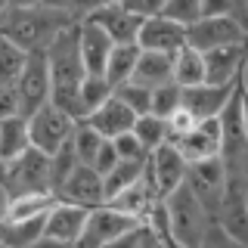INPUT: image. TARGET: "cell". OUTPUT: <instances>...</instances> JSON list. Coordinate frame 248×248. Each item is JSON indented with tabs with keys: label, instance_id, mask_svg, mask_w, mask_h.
Instances as JSON below:
<instances>
[{
	"label": "cell",
	"instance_id": "cell-38",
	"mask_svg": "<svg viewBox=\"0 0 248 248\" xmlns=\"http://www.w3.org/2000/svg\"><path fill=\"white\" fill-rule=\"evenodd\" d=\"M199 248H248V242H242V239H236V236H230V232L223 230L220 223L211 220V227H208V232H205V239H202Z\"/></svg>",
	"mask_w": 248,
	"mask_h": 248
},
{
	"label": "cell",
	"instance_id": "cell-33",
	"mask_svg": "<svg viewBox=\"0 0 248 248\" xmlns=\"http://www.w3.org/2000/svg\"><path fill=\"white\" fill-rule=\"evenodd\" d=\"M115 96H118L121 103L137 115V118H140V115H146V112H149V106H152V87H146V84H140V81L118 84V87H115Z\"/></svg>",
	"mask_w": 248,
	"mask_h": 248
},
{
	"label": "cell",
	"instance_id": "cell-35",
	"mask_svg": "<svg viewBox=\"0 0 248 248\" xmlns=\"http://www.w3.org/2000/svg\"><path fill=\"white\" fill-rule=\"evenodd\" d=\"M202 16H227L248 28V3L245 0H202Z\"/></svg>",
	"mask_w": 248,
	"mask_h": 248
},
{
	"label": "cell",
	"instance_id": "cell-12",
	"mask_svg": "<svg viewBox=\"0 0 248 248\" xmlns=\"http://www.w3.org/2000/svg\"><path fill=\"white\" fill-rule=\"evenodd\" d=\"M220 140H223L220 118H205V121H199L192 130L168 140V143H174L177 152H180L186 158V165H189V161H205V158L220 155Z\"/></svg>",
	"mask_w": 248,
	"mask_h": 248
},
{
	"label": "cell",
	"instance_id": "cell-50",
	"mask_svg": "<svg viewBox=\"0 0 248 248\" xmlns=\"http://www.w3.org/2000/svg\"><path fill=\"white\" fill-rule=\"evenodd\" d=\"M245 205H248V192H245Z\"/></svg>",
	"mask_w": 248,
	"mask_h": 248
},
{
	"label": "cell",
	"instance_id": "cell-24",
	"mask_svg": "<svg viewBox=\"0 0 248 248\" xmlns=\"http://www.w3.org/2000/svg\"><path fill=\"white\" fill-rule=\"evenodd\" d=\"M41 236H44V217H34V220H10V217H0V245L28 248Z\"/></svg>",
	"mask_w": 248,
	"mask_h": 248
},
{
	"label": "cell",
	"instance_id": "cell-5",
	"mask_svg": "<svg viewBox=\"0 0 248 248\" xmlns=\"http://www.w3.org/2000/svg\"><path fill=\"white\" fill-rule=\"evenodd\" d=\"M75 118L72 115H65L59 106L53 103H44L37 112L28 115V134H31V146L34 149H41L46 155H53L56 149L72 140V130H75Z\"/></svg>",
	"mask_w": 248,
	"mask_h": 248
},
{
	"label": "cell",
	"instance_id": "cell-53",
	"mask_svg": "<svg viewBox=\"0 0 248 248\" xmlns=\"http://www.w3.org/2000/svg\"><path fill=\"white\" fill-rule=\"evenodd\" d=\"M72 248H78V245H72Z\"/></svg>",
	"mask_w": 248,
	"mask_h": 248
},
{
	"label": "cell",
	"instance_id": "cell-51",
	"mask_svg": "<svg viewBox=\"0 0 248 248\" xmlns=\"http://www.w3.org/2000/svg\"><path fill=\"white\" fill-rule=\"evenodd\" d=\"M0 248H10V245H0Z\"/></svg>",
	"mask_w": 248,
	"mask_h": 248
},
{
	"label": "cell",
	"instance_id": "cell-28",
	"mask_svg": "<svg viewBox=\"0 0 248 248\" xmlns=\"http://www.w3.org/2000/svg\"><path fill=\"white\" fill-rule=\"evenodd\" d=\"M134 134H137V140H140V143H143L149 152H155L158 146H165L168 140H170L168 121L158 118V115H152V112H146V115H140V118H137Z\"/></svg>",
	"mask_w": 248,
	"mask_h": 248
},
{
	"label": "cell",
	"instance_id": "cell-22",
	"mask_svg": "<svg viewBox=\"0 0 248 248\" xmlns=\"http://www.w3.org/2000/svg\"><path fill=\"white\" fill-rule=\"evenodd\" d=\"M56 205L53 192H22V196H10L0 208V217L10 220H34V217H46V211Z\"/></svg>",
	"mask_w": 248,
	"mask_h": 248
},
{
	"label": "cell",
	"instance_id": "cell-36",
	"mask_svg": "<svg viewBox=\"0 0 248 248\" xmlns=\"http://www.w3.org/2000/svg\"><path fill=\"white\" fill-rule=\"evenodd\" d=\"M103 3H108V0H46L44 6H50V10H56L62 16H68V19H75V22H84L90 13H96Z\"/></svg>",
	"mask_w": 248,
	"mask_h": 248
},
{
	"label": "cell",
	"instance_id": "cell-14",
	"mask_svg": "<svg viewBox=\"0 0 248 248\" xmlns=\"http://www.w3.org/2000/svg\"><path fill=\"white\" fill-rule=\"evenodd\" d=\"M84 22H93V25H99L115 44H137L140 25H143V19H140L137 13H130L124 3H115V0L103 3L96 13H90Z\"/></svg>",
	"mask_w": 248,
	"mask_h": 248
},
{
	"label": "cell",
	"instance_id": "cell-34",
	"mask_svg": "<svg viewBox=\"0 0 248 248\" xmlns=\"http://www.w3.org/2000/svg\"><path fill=\"white\" fill-rule=\"evenodd\" d=\"M161 16L177 22V25H183V28H189L192 22L202 19V0H168Z\"/></svg>",
	"mask_w": 248,
	"mask_h": 248
},
{
	"label": "cell",
	"instance_id": "cell-40",
	"mask_svg": "<svg viewBox=\"0 0 248 248\" xmlns=\"http://www.w3.org/2000/svg\"><path fill=\"white\" fill-rule=\"evenodd\" d=\"M196 124H199V118H196L192 112H186V108L180 106V108H177V112H174V115L168 118V130H170V140H174V137H180V134H186V130H192Z\"/></svg>",
	"mask_w": 248,
	"mask_h": 248
},
{
	"label": "cell",
	"instance_id": "cell-29",
	"mask_svg": "<svg viewBox=\"0 0 248 248\" xmlns=\"http://www.w3.org/2000/svg\"><path fill=\"white\" fill-rule=\"evenodd\" d=\"M143 165L146 161H118L108 174L103 177V183H106V202L108 199H115L121 189H127V186H134L140 177H143Z\"/></svg>",
	"mask_w": 248,
	"mask_h": 248
},
{
	"label": "cell",
	"instance_id": "cell-27",
	"mask_svg": "<svg viewBox=\"0 0 248 248\" xmlns=\"http://www.w3.org/2000/svg\"><path fill=\"white\" fill-rule=\"evenodd\" d=\"M115 96V87L108 84L106 75H84L81 78V106H84V118L90 112H96L106 99Z\"/></svg>",
	"mask_w": 248,
	"mask_h": 248
},
{
	"label": "cell",
	"instance_id": "cell-46",
	"mask_svg": "<svg viewBox=\"0 0 248 248\" xmlns=\"http://www.w3.org/2000/svg\"><path fill=\"white\" fill-rule=\"evenodd\" d=\"M242 127H245V137H248V87H242Z\"/></svg>",
	"mask_w": 248,
	"mask_h": 248
},
{
	"label": "cell",
	"instance_id": "cell-49",
	"mask_svg": "<svg viewBox=\"0 0 248 248\" xmlns=\"http://www.w3.org/2000/svg\"><path fill=\"white\" fill-rule=\"evenodd\" d=\"M3 177H6V161L0 158V186H3Z\"/></svg>",
	"mask_w": 248,
	"mask_h": 248
},
{
	"label": "cell",
	"instance_id": "cell-26",
	"mask_svg": "<svg viewBox=\"0 0 248 248\" xmlns=\"http://www.w3.org/2000/svg\"><path fill=\"white\" fill-rule=\"evenodd\" d=\"M174 81L180 84V87L205 84V56H202L199 50H192L189 44L174 53Z\"/></svg>",
	"mask_w": 248,
	"mask_h": 248
},
{
	"label": "cell",
	"instance_id": "cell-30",
	"mask_svg": "<svg viewBox=\"0 0 248 248\" xmlns=\"http://www.w3.org/2000/svg\"><path fill=\"white\" fill-rule=\"evenodd\" d=\"M28 62V50L25 46H19L16 41L0 34V81H13L22 75V68H25Z\"/></svg>",
	"mask_w": 248,
	"mask_h": 248
},
{
	"label": "cell",
	"instance_id": "cell-4",
	"mask_svg": "<svg viewBox=\"0 0 248 248\" xmlns=\"http://www.w3.org/2000/svg\"><path fill=\"white\" fill-rule=\"evenodd\" d=\"M0 189L10 196H22V192H53L50 189V155L41 149H31L19 155L16 161L6 165V177Z\"/></svg>",
	"mask_w": 248,
	"mask_h": 248
},
{
	"label": "cell",
	"instance_id": "cell-18",
	"mask_svg": "<svg viewBox=\"0 0 248 248\" xmlns=\"http://www.w3.org/2000/svg\"><path fill=\"white\" fill-rule=\"evenodd\" d=\"M84 121H87V124H90L93 130H96L99 137H106V140H115V137L127 134V130H134V124H137V115L130 112V108L124 106L118 96H112V99H106V103L99 106L96 112H90Z\"/></svg>",
	"mask_w": 248,
	"mask_h": 248
},
{
	"label": "cell",
	"instance_id": "cell-25",
	"mask_svg": "<svg viewBox=\"0 0 248 248\" xmlns=\"http://www.w3.org/2000/svg\"><path fill=\"white\" fill-rule=\"evenodd\" d=\"M137 59H140V44H115L112 53H108V62H106V78L112 87L130 81L134 78V68H137Z\"/></svg>",
	"mask_w": 248,
	"mask_h": 248
},
{
	"label": "cell",
	"instance_id": "cell-47",
	"mask_svg": "<svg viewBox=\"0 0 248 248\" xmlns=\"http://www.w3.org/2000/svg\"><path fill=\"white\" fill-rule=\"evenodd\" d=\"M46 0H13L10 6H19V10H31V6H44Z\"/></svg>",
	"mask_w": 248,
	"mask_h": 248
},
{
	"label": "cell",
	"instance_id": "cell-37",
	"mask_svg": "<svg viewBox=\"0 0 248 248\" xmlns=\"http://www.w3.org/2000/svg\"><path fill=\"white\" fill-rule=\"evenodd\" d=\"M112 146H115V152H118V158H124V161H146V158H149V149H146V146L137 140L134 130L115 137Z\"/></svg>",
	"mask_w": 248,
	"mask_h": 248
},
{
	"label": "cell",
	"instance_id": "cell-19",
	"mask_svg": "<svg viewBox=\"0 0 248 248\" xmlns=\"http://www.w3.org/2000/svg\"><path fill=\"white\" fill-rule=\"evenodd\" d=\"M115 41L93 22H81V59L87 75H106V62Z\"/></svg>",
	"mask_w": 248,
	"mask_h": 248
},
{
	"label": "cell",
	"instance_id": "cell-2",
	"mask_svg": "<svg viewBox=\"0 0 248 248\" xmlns=\"http://www.w3.org/2000/svg\"><path fill=\"white\" fill-rule=\"evenodd\" d=\"M161 202H165V217H168V236H174L186 248H199L208 227H211V214L196 199V192L186 186V180Z\"/></svg>",
	"mask_w": 248,
	"mask_h": 248
},
{
	"label": "cell",
	"instance_id": "cell-41",
	"mask_svg": "<svg viewBox=\"0 0 248 248\" xmlns=\"http://www.w3.org/2000/svg\"><path fill=\"white\" fill-rule=\"evenodd\" d=\"M118 152H115V146H112V140H103V146H99V152H96V158H93V165L90 168H96L99 174H108V170H112L115 165H118Z\"/></svg>",
	"mask_w": 248,
	"mask_h": 248
},
{
	"label": "cell",
	"instance_id": "cell-21",
	"mask_svg": "<svg viewBox=\"0 0 248 248\" xmlns=\"http://www.w3.org/2000/svg\"><path fill=\"white\" fill-rule=\"evenodd\" d=\"M130 81H140L146 87H158V84L174 81V56L170 53H155V50H140Z\"/></svg>",
	"mask_w": 248,
	"mask_h": 248
},
{
	"label": "cell",
	"instance_id": "cell-1",
	"mask_svg": "<svg viewBox=\"0 0 248 248\" xmlns=\"http://www.w3.org/2000/svg\"><path fill=\"white\" fill-rule=\"evenodd\" d=\"M72 22L75 19L50 10V6H31V10L10 6L0 16V34L16 41L19 46H25L28 53H34V50H46L53 37L65 25H72Z\"/></svg>",
	"mask_w": 248,
	"mask_h": 248
},
{
	"label": "cell",
	"instance_id": "cell-54",
	"mask_svg": "<svg viewBox=\"0 0 248 248\" xmlns=\"http://www.w3.org/2000/svg\"><path fill=\"white\" fill-rule=\"evenodd\" d=\"M245 3H248V0H245Z\"/></svg>",
	"mask_w": 248,
	"mask_h": 248
},
{
	"label": "cell",
	"instance_id": "cell-43",
	"mask_svg": "<svg viewBox=\"0 0 248 248\" xmlns=\"http://www.w3.org/2000/svg\"><path fill=\"white\" fill-rule=\"evenodd\" d=\"M140 236H143V223L134 227V230H127L124 236H118L115 242H108L106 248H140Z\"/></svg>",
	"mask_w": 248,
	"mask_h": 248
},
{
	"label": "cell",
	"instance_id": "cell-31",
	"mask_svg": "<svg viewBox=\"0 0 248 248\" xmlns=\"http://www.w3.org/2000/svg\"><path fill=\"white\" fill-rule=\"evenodd\" d=\"M103 140H106V137H99L87 121H78L75 130H72V149H75V155H78V161H81V165H93V158H96Z\"/></svg>",
	"mask_w": 248,
	"mask_h": 248
},
{
	"label": "cell",
	"instance_id": "cell-7",
	"mask_svg": "<svg viewBox=\"0 0 248 248\" xmlns=\"http://www.w3.org/2000/svg\"><path fill=\"white\" fill-rule=\"evenodd\" d=\"M245 41H248V28L236 19H227V16H202L199 22H192L186 28V44L199 53L230 46V44H245Z\"/></svg>",
	"mask_w": 248,
	"mask_h": 248
},
{
	"label": "cell",
	"instance_id": "cell-23",
	"mask_svg": "<svg viewBox=\"0 0 248 248\" xmlns=\"http://www.w3.org/2000/svg\"><path fill=\"white\" fill-rule=\"evenodd\" d=\"M31 149V134H28V118L25 115H13V118L0 121V158L10 165L19 155Z\"/></svg>",
	"mask_w": 248,
	"mask_h": 248
},
{
	"label": "cell",
	"instance_id": "cell-8",
	"mask_svg": "<svg viewBox=\"0 0 248 248\" xmlns=\"http://www.w3.org/2000/svg\"><path fill=\"white\" fill-rule=\"evenodd\" d=\"M134 227H140V220H134L130 214L118 211V208H112L106 202V205H99V208H90L84 232L75 245L78 248H106L108 242H115L118 236H124V232L134 230Z\"/></svg>",
	"mask_w": 248,
	"mask_h": 248
},
{
	"label": "cell",
	"instance_id": "cell-16",
	"mask_svg": "<svg viewBox=\"0 0 248 248\" xmlns=\"http://www.w3.org/2000/svg\"><path fill=\"white\" fill-rule=\"evenodd\" d=\"M137 44L140 50H155V53H170L174 56L180 46H186V28L165 19V16H149L140 25Z\"/></svg>",
	"mask_w": 248,
	"mask_h": 248
},
{
	"label": "cell",
	"instance_id": "cell-6",
	"mask_svg": "<svg viewBox=\"0 0 248 248\" xmlns=\"http://www.w3.org/2000/svg\"><path fill=\"white\" fill-rule=\"evenodd\" d=\"M16 90H19V106L22 115L37 112L44 103H50V93H53V75H50V62H46L44 50L28 53V62L22 68V75L16 78Z\"/></svg>",
	"mask_w": 248,
	"mask_h": 248
},
{
	"label": "cell",
	"instance_id": "cell-39",
	"mask_svg": "<svg viewBox=\"0 0 248 248\" xmlns=\"http://www.w3.org/2000/svg\"><path fill=\"white\" fill-rule=\"evenodd\" d=\"M13 115H22L19 90H16L13 81H0V121H3V118H13Z\"/></svg>",
	"mask_w": 248,
	"mask_h": 248
},
{
	"label": "cell",
	"instance_id": "cell-44",
	"mask_svg": "<svg viewBox=\"0 0 248 248\" xmlns=\"http://www.w3.org/2000/svg\"><path fill=\"white\" fill-rule=\"evenodd\" d=\"M140 248H165V242H161V236L155 232L152 227H146L143 223V236H140Z\"/></svg>",
	"mask_w": 248,
	"mask_h": 248
},
{
	"label": "cell",
	"instance_id": "cell-32",
	"mask_svg": "<svg viewBox=\"0 0 248 248\" xmlns=\"http://www.w3.org/2000/svg\"><path fill=\"white\" fill-rule=\"evenodd\" d=\"M180 106H183V87L177 81H168V84L152 87V106H149L152 115H158V118L168 121Z\"/></svg>",
	"mask_w": 248,
	"mask_h": 248
},
{
	"label": "cell",
	"instance_id": "cell-10",
	"mask_svg": "<svg viewBox=\"0 0 248 248\" xmlns=\"http://www.w3.org/2000/svg\"><path fill=\"white\" fill-rule=\"evenodd\" d=\"M186 186L196 192V199L208 208V214L214 220V211L223 199V189H227V170H223L220 155L205 161H189L186 165Z\"/></svg>",
	"mask_w": 248,
	"mask_h": 248
},
{
	"label": "cell",
	"instance_id": "cell-9",
	"mask_svg": "<svg viewBox=\"0 0 248 248\" xmlns=\"http://www.w3.org/2000/svg\"><path fill=\"white\" fill-rule=\"evenodd\" d=\"M143 177L155 189V196L165 199L186 180V158L177 152L174 143H165L155 152H149V158H146V165H143Z\"/></svg>",
	"mask_w": 248,
	"mask_h": 248
},
{
	"label": "cell",
	"instance_id": "cell-11",
	"mask_svg": "<svg viewBox=\"0 0 248 248\" xmlns=\"http://www.w3.org/2000/svg\"><path fill=\"white\" fill-rule=\"evenodd\" d=\"M59 202H72V205H84V208H99L106 205V183L103 174L90 165H78L72 174L65 177V183L53 192Z\"/></svg>",
	"mask_w": 248,
	"mask_h": 248
},
{
	"label": "cell",
	"instance_id": "cell-17",
	"mask_svg": "<svg viewBox=\"0 0 248 248\" xmlns=\"http://www.w3.org/2000/svg\"><path fill=\"white\" fill-rule=\"evenodd\" d=\"M87 214H90V208L56 199V205H53L50 211H46V217H44V236H53V239H59V242L75 245L78 239H81V232H84Z\"/></svg>",
	"mask_w": 248,
	"mask_h": 248
},
{
	"label": "cell",
	"instance_id": "cell-45",
	"mask_svg": "<svg viewBox=\"0 0 248 248\" xmlns=\"http://www.w3.org/2000/svg\"><path fill=\"white\" fill-rule=\"evenodd\" d=\"M28 248H72L68 242H59V239H53V236H41V239H34Z\"/></svg>",
	"mask_w": 248,
	"mask_h": 248
},
{
	"label": "cell",
	"instance_id": "cell-52",
	"mask_svg": "<svg viewBox=\"0 0 248 248\" xmlns=\"http://www.w3.org/2000/svg\"><path fill=\"white\" fill-rule=\"evenodd\" d=\"M115 3H121V0H115Z\"/></svg>",
	"mask_w": 248,
	"mask_h": 248
},
{
	"label": "cell",
	"instance_id": "cell-13",
	"mask_svg": "<svg viewBox=\"0 0 248 248\" xmlns=\"http://www.w3.org/2000/svg\"><path fill=\"white\" fill-rule=\"evenodd\" d=\"M202 56H205V81L208 84H232V81H239V78H245L248 41L217 46V50H208V53H202Z\"/></svg>",
	"mask_w": 248,
	"mask_h": 248
},
{
	"label": "cell",
	"instance_id": "cell-15",
	"mask_svg": "<svg viewBox=\"0 0 248 248\" xmlns=\"http://www.w3.org/2000/svg\"><path fill=\"white\" fill-rule=\"evenodd\" d=\"M242 81V78H239ZM196 84V87H183V108L186 112H192L199 121L205 118H220L223 106L230 103V96L236 93V84Z\"/></svg>",
	"mask_w": 248,
	"mask_h": 248
},
{
	"label": "cell",
	"instance_id": "cell-48",
	"mask_svg": "<svg viewBox=\"0 0 248 248\" xmlns=\"http://www.w3.org/2000/svg\"><path fill=\"white\" fill-rule=\"evenodd\" d=\"M158 236H161V242H165V248H186V245L177 242L174 236H168V232H158Z\"/></svg>",
	"mask_w": 248,
	"mask_h": 248
},
{
	"label": "cell",
	"instance_id": "cell-20",
	"mask_svg": "<svg viewBox=\"0 0 248 248\" xmlns=\"http://www.w3.org/2000/svg\"><path fill=\"white\" fill-rule=\"evenodd\" d=\"M155 202H161V199L155 196V189H152L149 183H146V177H140L134 186H127V189H121L115 199H108V205L118 208V211H124V214H130L134 220L143 223V220H146V214L152 211Z\"/></svg>",
	"mask_w": 248,
	"mask_h": 248
},
{
	"label": "cell",
	"instance_id": "cell-3",
	"mask_svg": "<svg viewBox=\"0 0 248 248\" xmlns=\"http://www.w3.org/2000/svg\"><path fill=\"white\" fill-rule=\"evenodd\" d=\"M44 53H46V62H50L53 87L56 84H81V78L87 75L81 59V22L65 25Z\"/></svg>",
	"mask_w": 248,
	"mask_h": 248
},
{
	"label": "cell",
	"instance_id": "cell-42",
	"mask_svg": "<svg viewBox=\"0 0 248 248\" xmlns=\"http://www.w3.org/2000/svg\"><path fill=\"white\" fill-rule=\"evenodd\" d=\"M130 13H137L140 19H149V16H161L168 0H121Z\"/></svg>",
	"mask_w": 248,
	"mask_h": 248
}]
</instances>
